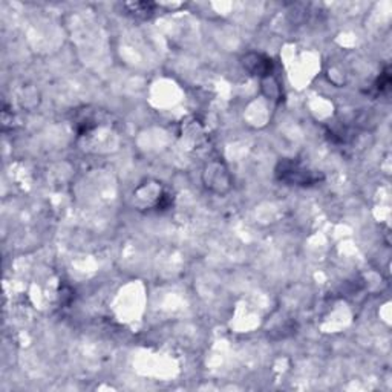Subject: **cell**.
I'll list each match as a JSON object with an SVG mask.
<instances>
[{
    "instance_id": "obj_1",
    "label": "cell",
    "mask_w": 392,
    "mask_h": 392,
    "mask_svg": "<svg viewBox=\"0 0 392 392\" xmlns=\"http://www.w3.org/2000/svg\"><path fill=\"white\" fill-rule=\"evenodd\" d=\"M276 173L280 181L289 182V184H296V186H311L322 178V176L316 175L315 172L306 171V169H304L302 166L294 161L280 162Z\"/></svg>"
},
{
    "instance_id": "obj_2",
    "label": "cell",
    "mask_w": 392,
    "mask_h": 392,
    "mask_svg": "<svg viewBox=\"0 0 392 392\" xmlns=\"http://www.w3.org/2000/svg\"><path fill=\"white\" fill-rule=\"evenodd\" d=\"M244 66L254 75H267L271 69V60L260 54H248L244 57Z\"/></svg>"
}]
</instances>
